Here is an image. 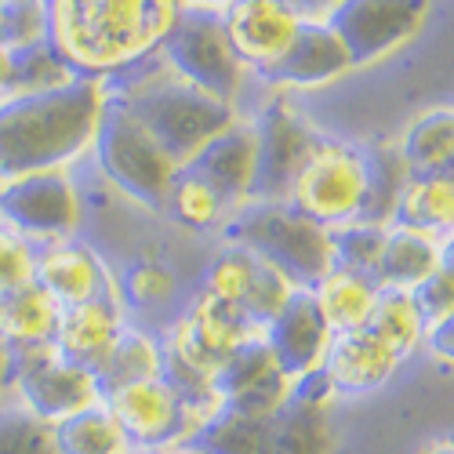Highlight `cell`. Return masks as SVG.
Returning <instances> with one entry per match:
<instances>
[{
	"label": "cell",
	"instance_id": "6da1fadb",
	"mask_svg": "<svg viewBox=\"0 0 454 454\" xmlns=\"http://www.w3.org/2000/svg\"><path fill=\"white\" fill-rule=\"evenodd\" d=\"M44 41L73 77L113 84L160 51L178 0H44Z\"/></svg>",
	"mask_w": 454,
	"mask_h": 454
},
{
	"label": "cell",
	"instance_id": "7a4b0ae2",
	"mask_svg": "<svg viewBox=\"0 0 454 454\" xmlns=\"http://www.w3.org/2000/svg\"><path fill=\"white\" fill-rule=\"evenodd\" d=\"M106 102L109 84L102 81H73L55 91L0 98V182L69 171V164L91 153Z\"/></svg>",
	"mask_w": 454,
	"mask_h": 454
},
{
	"label": "cell",
	"instance_id": "3957f363",
	"mask_svg": "<svg viewBox=\"0 0 454 454\" xmlns=\"http://www.w3.org/2000/svg\"><path fill=\"white\" fill-rule=\"evenodd\" d=\"M149 62L124 73L121 81H113L109 95L117 102H124L149 128V135L168 149V157L178 168H185V164H193L200 157V149L211 138H218L230 124H237L240 109L182 84L160 62V55H157L160 66H149Z\"/></svg>",
	"mask_w": 454,
	"mask_h": 454
},
{
	"label": "cell",
	"instance_id": "277c9868",
	"mask_svg": "<svg viewBox=\"0 0 454 454\" xmlns=\"http://www.w3.org/2000/svg\"><path fill=\"white\" fill-rule=\"evenodd\" d=\"M222 237L230 247H244L266 266L280 270L294 287L309 291L334 270L331 230L317 225L287 200H251L237 207L222 225Z\"/></svg>",
	"mask_w": 454,
	"mask_h": 454
},
{
	"label": "cell",
	"instance_id": "5b68a950",
	"mask_svg": "<svg viewBox=\"0 0 454 454\" xmlns=\"http://www.w3.org/2000/svg\"><path fill=\"white\" fill-rule=\"evenodd\" d=\"M182 447L197 454H334L327 411L287 400L273 414L218 411Z\"/></svg>",
	"mask_w": 454,
	"mask_h": 454
},
{
	"label": "cell",
	"instance_id": "8992f818",
	"mask_svg": "<svg viewBox=\"0 0 454 454\" xmlns=\"http://www.w3.org/2000/svg\"><path fill=\"white\" fill-rule=\"evenodd\" d=\"M95 164L98 171L121 189V193L149 211H164L171 182L178 175V164L168 157V149L149 135V128L135 113L109 95L102 124L95 135Z\"/></svg>",
	"mask_w": 454,
	"mask_h": 454
},
{
	"label": "cell",
	"instance_id": "52a82bcc",
	"mask_svg": "<svg viewBox=\"0 0 454 454\" xmlns=\"http://www.w3.org/2000/svg\"><path fill=\"white\" fill-rule=\"evenodd\" d=\"M157 55L182 84L240 109V98L251 84V69L237 59L222 15L178 8V19Z\"/></svg>",
	"mask_w": 454,
	"mask_h": 454
},
{
	"label": "cell",
	"instance_id": "ba28073f",
	"mask_svg": "<svg viewBox=\"0 0 454 454\" xmlns=\"http://www.w3.org/2000/svg\"><path fill=\"white\" fill-rule=\"evenodd\" d=\"M364 193H367V168L360 145L320 138L306 168L298 171L287 204L313 218L317 225H324V230H338V225H349L360 218Z\"/></svg>",
	"mask_w": 454,
	"mask_h": 454
},
{
	"label": "cell",
	"instance_id": "9c48e42d",
	"mask_svg": "<svg viewBox=\"0 0 454 454\" xmlns=\"http://www.w3.org/2000/svg\"><path fill=\"white\" fill-rule=\"evenodd\" d=\"M81 193L69 171H41L0 182V225L44 247L81 230Z\"/></svg>",
	"mask_w": 454,
	"mask_h": 454
},
{
	"label": "cell",
	"instance_id": "30bf717a",
	"mask_svg": "<svg viewBox=\"0 0 454 454\" xmlns=\"http://www.w3.org/2000/svg\"><path fill=\"white\" fill-rule=\"evenodd\" d=\"M251 121L258 131V171H254L251 200L280 204L287 200L298 171L306 168L324 135L291 98H270Z\"/></svg>",
	"mask_w": 454,
	"mask_h": 454
},
{
	"label": "cell",
	"instance_id": "8fae6325",
	"mask_svg": "<svg viewBox=\"0 0 454 454\" xmlns=\"http://www.w3.org/2000/svg\"><path fill=\"white\" fill-rule=\"evenodd\" d=\"M15 356V400L36 414L41 422L59 426L73 414H81L95 403H102V389L95 371L69 364L55 353V346L44 349H22Z\"/></svg>",
	"mask_w": 454,
	"mask_h": 454
},
{
	"label": "cell",
	"instance_id": "7c38bea8",
	"mask_svg": "<svg viewBox=\"0 0 454 454\" xmlns=\"http://www.w3.org/2000/svg\"><path fill=\"white\" fill-rule=\"evenodd\" d=\"M429 0H346L327 26L342 36L353 69L378 66L422 33Z\"/></svg>",
	"mask_w": 454,
	"mask_h": 454
},
{
	"label": "cell",
	"instance_id": "4fadbf2b",
	"mask_svg": "<svg viewBox=\"0 0 454 454\" xmlns=\"http://www.w3.org/2000/svg\"><path fill=\"white\" fill-rule=\"evenodd\" d=\"M254 334H262V331L237 306H225V301L200 291L189 301V309L175 320L164 353L185 367L215 378V371Z\"/></svg>",
	"mask_w": 454,
	"mask_h": 454
},
{
	"label": "cell",
	"instance_id": "5bb4252c",
	"mask_svg": "<svg viewBox=\"0 0 454 454\" xmlns=\"http://www.w3.org/2000/svg\"><path fill=\"white\" fill-rule=\"evenodd\" d=\"M117 419L128 447L135 450H175L197 433L193 419L185 414L182 400L168 389L164 378L117 389L102 400Z\"/></svg>",
	"mask_w": 454,
	"mask_h": 454
},
{
	"label": "cell",
	"instance_id": "9a60e30c",
	"mask_svg": "<svg viewBox=\"0 0 454 454\" xmlns=\"http://www.w3.org/2000/svg\"><path fill=\"white\" fill-rule=\"evenodd\" d=\"M215 393L222 411L273 414L291 400V378L266 346V338L254 334L215 371Z\"/></svg>",
	"mask_w": 454,
	"mask_h": 454
},
{
	"label": "cell",
	"instance_id": "2e32d148",
	"mask_svg": "<svg viewBox=\"0 0 454 454\" xmlns=\"http://www.w3.org/2000/svg\"><path fill=\"white\" fill-rule=\"evenodd\" d=\"M222 22L237 59L251 69V77L270 73L301 29V19L287 0H233Z\"/></svg>",
	"mask_w": 454,
	"mask_h": 454
},
{
	"label": "cell",
	"instance_id": "e0dca14e",
	"mask_svg": "<svg viewBox=\"0 0 454 454\" xmlns=\"http://www.w3.org/2000/svg\"><path fill=\"white\" fill-rule=\"evenodd\" d=\"M353 69V59L327 22H301L294 44L284 51V59L262 73V84L273 91H317L334 84Z\"/></svg>",
	"mask_w": 454,
	"mask_h": 454
},
{
	"label": "cell",
	"instance_id": "ac0fdd59",
	"mask_svg": "<svg viewBox=\"0 0 454 454\" xmlns=\"http://www.w3.org/2000/svg\"><path fill=\"white\" fill-rule=\"evenodd\" d=\"M33 284L44 287L62 309L102 298V294H121L117 280L106 270V262L88 244H77V240H55V244L36 247Z\"/></svg>",
	"mask_w": 454,
	"mask_h": 454
},
{
	"label": "cell",
	"instance_id": "d6986e66",
	"mask_svg": "<svg viewBox=\"0 0 454 454\" xmlns=\"http://www.w3.org/2000/svg\"><path fill=\"white\" fill-rule=\"evenodd\" d=\"M262 338L273 349V356L280 360V367L287 371V378L313 374L324 367V356L331 349V327L324 324L320 309L309 291H294V298L284 306V313L277 320H270L262 327Z\"/></svg>",
	"mask_w": 454,
	"mask_h": 454
},
{
	"label": "cell",
	"instance_id": "ffe728a7",
	"mask_svg": "<svg viewBox=\"0 0 454 454\" xmlns=\"http://www.w3.org/2000/svg\"><path fill=\"white\" fill-rule=\"evenodd\" d=\"M200 171L218 193L230 200V207H244L251 200L254 189V171H258V131L251 117H237V124H230L218 138H211L200 157L193 164H185Z\"/></svg>",
	"mask_w": 454,
	"mask_h": 454
},
{
	"label": "cell",
	"instance_id": "44dd1931",
	"mask_svg": "<svg viewBox=\"0 0 454 454\" xmlns=\"http://www.w3.org/2000/svg\"><path fill=\"white\" fill-rule=\"evenodd\" d=\"M121 331H124L121 294H102V298H91V301H81V306L62 309L51 346L62 360L95 371L106 360V353L113 349Z\"/></svg>",
	"mask_w": 454,
	"mask_h": 454
},
{
	"label": "cell",
	"instance_id": "7402d4cb",
	"mask_svg": "<svg viewBox=\"0 0 454 454\" xmlns=\"http://www.w3.org/2000/svg\"><path fill=\"white\" fill-rule=\"evenodd\" d=\"M396 367H400V356L378 342L367 327L334 334L331 349L324 356V374L331 378L334 393H346V396L374 393L378 386L389 382Z\"/></svg>",
	"mask_w": 454,
	"mask_h": 454
},
{
	"label": "cell",
	"instance_id": "603a6c76",
	"mask_svg": "<svg viewBox=\"0 0 454 454\" xmlns=\"http://www.w3.org/2000/svg\"><path fill=\"white\" fill-rule=\"evenodd\" d=\"M59 317H62V306L36 284L0 291V342L12 353L51 346Z\"/></svg>",
	"mask_w": 454,
	"mask_h": 454
},
{
	"label": "cell",
	"instance_id": "cb8c5ba5",
	"mask_svg": "<svg viewBox=\"0 0 454 454\" xmlns=\"http://www.w3.org/2000/svg\"><path fill=\"white\" fill-rule=\"evenodd\" d=\"M440 270V240L407 225H389L386 247L378 258L374 284L393 291H414L422 280H429Z\"/></svg>",
	"mask_w": 454,
	"mask_h": 454
},
{
	"label": "cell",
	"instance_id": "d4e9b609",
	"mask_svg": "<svg viewBox=\"0 0 454 454\" xmlns=\"http://www.w3.org/2000/svg\"><path fill=\"white\" fill-rule=\"evenodd\" d=\"M360 153L367 168V193H364V207L356 222L393 225L403 185L411 182V168L396 142H371V145H360Z\"/></svg>",
	"mask_w": 454,
	"mask_h": 454
},
{
	"label": "cell",
	"instance_id": "484cf974",
	"mask_svg": "<svg viewBox=\"0 0 454 454\" xmlns=\"http://www.w3.org/2000/svg\"><path fill=\"white\" fill-rule=\"evenodd\" d=\"M309 294L324 324L331 327V334H346V331L367 327V317L378 298V284L353 270H331L317 287H309Z\"/></svg>",
	"mask_w": 454,
	"mask_h": 454
},
{
	"label": "cell",
	"instance_id": "4316f807",
	"mask_svg": "<svg viewBox=\"0 0 454 454\" xmlns=\"http://www.w3.org/2000/svg\"><path fill=\"white\" fill-rule=\"evenodd\" d=\"M160 367H164V346L157 338H149L145 331L124 324V331L117 334V342H113V349L106 353V360L95 367L102 400L117 389L160 378Z\"/></svg>",
	"mask_w": 454,
	"mask_h": 454
},
{
	"label": "cell",
	"instance_id": "83f0119b",
	"mask_svg": "<svg viewBox=\"0 0 454 454\" xmlns=\"http://www.w3.org/2000/svg\"><path fill=\"white\" fill-rule=\"evenodd\" d=\"M393 225H407V230L429 233L436 240L454 233V185L440 175H411V182L403 185V197L396 204V218Z\"/></svg>",
	"mask_w": 454,
	"mask_h": 454
},
{
	"label": "cell",
	"instance_id": "f1b7e54d",
	"mask_svg": "<svg viewBox=\"0 0 454 454\" xmlns=\"http://www.w3.org/2000/svg\"><path fill=\"white\" fill-rule=\"evenodd\" d=\"M400 153L411 168V175L443 171V164L454 157V106H433L419 113L400 135Z\"/></svg>",
	"mask_w": 454,
	"mask_h": 454
},
{
	"label": "cell",
	"instance_id": "f546056e",
	"mask_svg": "<svg viewBox=\"0 0 454 454\" xmlns=\"http://www.w3.org/2000/svg\"><path fill=\"white\" fill-rule=\"evenodd\" d=\"M367 331L378 338L382 346H389L400 360L411 356L426 342V320L414 306L411 291H393V287H378L374 309L367 317Z\"/></svg>",
	"mask_w": 454,
	"mask_h": 454
},
{
	"label": "cell",
	"instance_id": "4dcf8cb0",
	"mask_svg": "<svg viewBox=\"0 0 454 454\" xmlns=\"http://www.w3.org/2000/svg\"><path fill=\"white\" fill-rule=\"evenodd\" d=\"M164 211H171V218L182 222L185 230H200V233L215 230V225H225V218L233 215L230 200L193 168H178Z\"/></svg>",
	"mask_w": 454,
	"mask_h": 454
},
{
	"label": "cell",
	"instance_id": "1f68e13d",
	"mask_svg": "<svg viewBox=\"0 0 454 454\" xmlns=\"http://www.w3.org/2000/svg\"><path fill=\"white\" fill-rule=\"evenodd\" d=\"M59 454H128V440L106 403H95L55 426Z\"/></svg>",
	"mask_w": 454,
	"mask_h": 454
},
{
	"label": "cell",
	"instance_id": "d6a6232c",
	"mask_svg": "<svg viewBox=\"0 0 454 454\" xmlns=\"http://www.w3.org/2000/svg\"><path fill=\"white\" fill-rule=\"evenodd\" d=\"M73 81H81V77H73V73L62 66V59L48 48V41L12 51V91L8 95L55 91V88H66Z\"/></svg>",
	"mask_w": 454,
	"mask_h": 454
},
{
	"label": "cell",
	"instance_id": "836d02e7",
	"mask_svg": "<svg viewBox=\"0 0 454 454\" xmlns=\"http://www.w3.org/2000/svg\"><path fill=\"white\" fill-rule=\"evenodd\" d=\"M389 225H371V222H349L331 230V251H334V270H353L374 280L378 258L386 247Z\"/></svg>",
	"mask_w": 454,
	"mask_h": 454
},
{
	"label": "cell",
	"instance_id": "e575fe53",
	"mask_svg": "<svg viewBox=\"0 0 454 454\" xmlns=\"http://www.w3.org/2000/svg\"><path fill=\"white\" fill-rule=\"evenodd\" d=\"M0 454H59L55 426L29 414L19 400L0 403Z\"/></svg>",
	"mask_w": 454,
	"mask_h": 454
},
{
	"label": "cell",
	"instance_id": "d590c367",
	"mask_svg": "<svg viewBox=\"0 0 454 454\" xmlns=\"http://www.w3.org/2000/svg\"><path fill=\"white\" fill-rule=\"evenodd\" d=\"M294 291H301V287H294L280 270L266 266V262L258 258L254 277H251V287H247V294H244V301H240V313L262 331L270 320H277V317L284 313V306L294 298Z\"/></svg>",
	"mask_w": 454,
	"mask_h": 454
},
{
	"label": "cell",
	"instance_id": "8d00e7d4",
	"mask_svg": "<svg viewBox=\"0 0 454 454\" xmlns=\"http://www.w3.org/2000/svg\"><path fill=\"white\" fill-rule=\"evenodd\" d=\"M254 266H258V258L244 247H225L211 266H207V277H204V294L225 301V306H237L240 309V301L251 287V277H254Z\"/></svg>",
	"mask_w": 454,
	"mask_h": 454
},
{
	"label": "cell",
	"instance_id": "74e56055",
	"mask_svg": "<svg viewBox=\"0 0 454 454\" xmlns=\"http://www.w3.org/2000/svg\"><path fill=\"white\" fill-rule=\"evenodd\" d=\"M48 36L44 0H0V44L4 48H29Z\"/></svg>",
	"mask_w": 454,
	"mask_h": 454
},
{
	"label": "cell",
	"instance_id": "f35d334b",
	"mask_svg": "<svg viewBox=\"0 0 454 454\" xmlns=\"http://www.w3.org/2000/svg\"><path fill=\"white\" fill-rule=\"evenodd\" d=\"M121 287V298H128L131 306H168L175 298V273L164 266V262H138L124 273V280L117 284Z\"/></svg>",
	"mask_w": 454,
	"mask_h": 454
},
{
	"label": "cell",
	"instance_id": "ab89813d",
	"mask_svg": "<svg viewBox=\"0 0 454 454\" xmlns=\"http://www.w3.org/2000/svg\"><path fill=\"white\" fill-rule=\"evenodd\" d=\"M36 277V244L0 225V291H15Z\"/></svg>",
	"mask_w": 454,
	"mask_h": 454
},
{
	"label": "cell",
	"instance_id": "60d3db41",
	"mask_svg": "<svg viewBox=\"0 0 454 454\" xmlns=\"http://www.w3.org/2000/svg\"><path fill=\"white\" fill-rule=\"evenodd\" d=\"M411 294H414V306H419L426 327L454 313V277L443 270H436L429 280H422Z\"/></svg>",
	"mask_w": 454,
	"mask_h": 454
},
{
	"label": "cell",
	"instance_id": "b9f144b4",
	"mask_svg": "<svg viewBox=\"0 0 454 454\" xmlns=\"http://www.w3.org/2000/svg\"><path fill=\"white\" fill-rule=\"evenodd\" d=\"M334 396H338V393H334V386H331V378L324 374V367L313 371V374H301V378H294V382H291V400H294V403L327 411Z\"/></svg>",
	"mask_w": 454,
	"mask_h": 454
},
{
	"label": "cell",
	"instance_id": "7bdbcfd3",
	"mask_svg": "<svg viewBox=\"0 0 454 454\" xmlns=\"http://www.w3.org/2000/svg\"><path fill=\"white\" fill-rule=\"evenodd\" d=\"M422 346L433 353V360L454 367V313L426 327V342H422Z\"/></svg>",
	"mask_w": 454,
	"mask_h": 454
},
{
	"label": "cell",
	"instance_id": "ee69618b",
	"mask_svg": "<svg viewBox=\"0 0 454 454\" xmlns=\"http://www.w3.org/2000/svg\"><path fill=\"white\" fill-rule=\"evenodd\" d=\"M287 4L298 12L301 22H327L346 0H287Z\"/></svg>",
	"mask_w": 454,
	"mask_h": 454
},
{
	"label": "cell",
	"instance_id": "f6af8a7d",
	"mask_svg": "<svg viewBox=\"0 0 454 454\" xmlns=\"http://www.w3.org/2000/svg\"><path fill=\"white\" fill-rule=\"evenodd\" d=\"M12 386H15V356L4 342H0V403H8Z\"/></svg>",
	"mask_w": 454,
	"mask_h": 454
},
{
	"label": "cell",
	"instance_id": "bcb514c9",
	"mask_svg": "<svg viewBox=\"0 0 454 454\" xmlns=\"http://www.w3.org/2000/svg\"><path fill=\"white\" fill-rule=\"evenodd\" d=\"M233 0H178V8L185 12H211V15H225Z\"/></svg>",
	"mask_w": 454,
	"mask_h": 454
},
{
	"label": "cell",
	"instance_id": "7dc6e473",
	"mask_svg": "<svg viewBox=\"0 0 454 454\" xmlns=\"http://www.w3.org/2000/svg\"><path fill=\"white\" fill-rule=\"evenodd\" d=\"M440 270L454 277V233L440 240Z\"/></svg>",
	"mask_w": 454,
	"mask_h": 454
},
{
	"label": "cell",
	"instance_id": "c3c4849f",
	"mask_svg": "<svg viewBox=\"0 0 454 454\" xmlns=\"http://www.w3.org/2000/svg\"><path fill=\"white\" fill-rule=\"evenodd\" d=\"M422 454H454V440H450V436L433 440V443H426V450H422Z\"/></svg>",
	"mask_w": 454,
	"mask_h": 454
},
{
	"label": "cell",
	"instance_id": "681fc988",
	"mask_svg": "<svg viewBox=\"0 0 454 454\" xmlns=\"http://www.w3.org/2000/svg\"><path fill=\"white\" fill-rule=\"evenodd\" d=\"M440 175H443V178H447V182H450V185H454V157H450V160H447V164H443V171H440Z\"/></svg>",
	"mask_w": 454,
	"mask_h": 454
},
{
	"label": "cell",
	"instance_id": "f907efd6",
	"mask_svg": "<svg viewBox=\"0 0 454 454\" xmlns=\"http://www.w3.org/2000/svg\"><path fill=\"white\" fill-rule=\"evenodd\" d=\"M164 454H197V450H189V447H175V450H164Z\"/></svg>",
	"mask_w": 454,
	"mask_h": 454
},
{
	"label": "cell",
	"instance_id": "816d5d0a",
	"mask_svg": "<svg viewBox=\"0 0 454 454\" xmlns=\"http://www.w3.org/2000/svg\"><path fill=\"white\" fill-rule=\"evenodd\" d=\"M0 48H4V44H0Z\"/></svg>",
	"mask_w": 454,
	"mask_h": 454
}]
</instances>
